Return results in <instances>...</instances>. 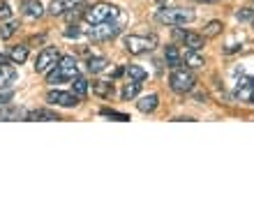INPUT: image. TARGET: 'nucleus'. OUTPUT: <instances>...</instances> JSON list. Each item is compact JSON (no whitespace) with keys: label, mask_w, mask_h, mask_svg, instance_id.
Here are the masks:
<instances>
[{"label":"nucleus","mask_w":254,"mask_h":203,"mask_svg":"<svg viewBox=\"0 0 254 203\" xmlns=\"http://www.w3.org/2000/svg\"><path fill=\"white\" fill-rule=\"evenodd\" d=\"M125 72H127V76H129L132 81H143V79L148 76V72L143 67H139V65H129Z\"/></svg>","instance_id":"nucleus-24"},{"label":"nucleus","mask_w":254,"mask_h":203,"mask_svg":"<svg viewBox=\"0 0 254 203\" xmlns=\"http://www.w3.org/2000/svg\"><path fill=\"white\" fill-rule=\"evenodd\" d=\"M81 35V28H76V26H69L65 30V37H69V40H72V37H79Z\"/></svg>","instance_id":"nucleus-31"},{"label":"nucleus","mask_w":254,"mask_h":203,"mask_svg":"<svg viewBox=\"0 0 254 203\" xmlns=\"http://www.w3.org/2000/svg\"><path fill=\"white\" fill-rule=\"evenodd\" d=\"M196 2H220V0H196Z\"/></svg>","instance_id":"nucleus-33"},{"label":"nucleus","mask_w":254,"mask_h":203,"mask_svg":"<svg viewBox=\"0 0 254 203\" xmlns=\"http://www.w3.org/2000/svg\"><path fill=\"white\" fill-rule=\"evenodd\" d=\"M123 44H125V49L132 55H141L157 47V37L155 35H127L123 40Z\"/></svg>","instance_id":"nucleus-5"},{"label":"nucleus","mask_w":254,"mask_h":203,"mask_svg":"<svg viewBox=\"0 0 254 203\" xmlns=\"http://www.w3.org/2000/svg\"><path fill=\"white\" fill-rule=\"evenodd\" d=\"M220 33H222V23L220 21H210L206 26V30H203V37H217Z\"/></svg>","instance_id":"nucleus-26"},{"label":"nucleus","mask_w":254,"mask_h":203,"mask_svg":"<svg viewBox=\"0 0 254 203\" xmlns=\"http://www.w3.org/2000/svg\"><path fill=\"white\" fill-rule=\"evenodd\" d=\"M118 14H121V9H118L116 5L100 2V5L88 7L86 12H83V19H86L88 26H93V23H102V21H116L118 19Z\"/></svg>","instance_id":"nucleus-4"},{"label":"nucleus","mask_w":254,"mask_h":203,"mask_svg":"<svg viewBox=\"0 0 254 203\" xmlns=\"http://www.w3.org/2000/svg\"><path fill=\"white\" fill-rule=\"evenodd\" d=\"M183 62H185L190 69H199V67H203V65H206L203 55H201L199 51H192V49H188V51H185V55H183Z\"/></svg>","instance_id":"nucleus-15"},{"label":"nucleus","mask_w":254,"mask_h":203,"mask_svg":"<svg viewBox=\"0 0 254 203\" xmlns=\"http://www.w3.org/2000/svg\"><path fill=\"white\" fill-rule=\"evenodd\" d=\"M26 120H61V115L54 113V111H47V108H35V111H28Z\"/></svg>","instance_id":"nucleus-17"},{"label":"nucleus","mask_w":254,"mask_h":203,"mask_svg":"<svg viewBox=\"0 0 254 203\" xmlns=\"http://www.w3.org/2000/svg\"><path fill=\"white\" fill-rule=\"evenodd\" d=\"M169 86L174 93H192L194 86H196V74L192 69H185V67H174L171 69V76H169Z\"/></svg>","instance_id":"nucleus-3"},{"label":"nucleus","mask_w":254,"mask_h":203,"mask_svg":"<svg viewBox=\"0 0 254 203\" xmlns=\"http://www.w3.org/2000/svg\"><path fill=\"white\" fill-rule=\"evenodd\" d=\"M86 33L95 42H109L121 35V23H116V21H102V23H93L90 28H86Z\"/></svg>","instance_id":"nucleus-6"},{"label":"nucleus","mask_w":254,"mask_h":203,"mask_svg":"<svg viewBox=\"0 0 254 203\" xmlns=\"http://www.w3.org/2000/svg\"><path fill=\"white\" fill-rule=\"evenodd\" d=\"M102 115H104V118H111V120H121V122L129 120L127 113H118V111H111V108H102Z\"/></svg>","instance_id":"nucleus-27"},{"label":"nucleus","mask_w":254,"mask_h":203,"mask_svg":"<svg viewBox=\"0 0 254 203\" xmlns=\"http://www.w3.org/2000/svg\"><path fill=\"white\" fill-rule=\"evenodd\" d=\"M160 104V97L157 95H143L139 102H136V106H139L141 113H153L155 108Z\"/></svg>","instance_id":"nucleus-18"},{"label":"nucleus","mask_w":254,"mask_h":203,"mask_svg":"<svg viewBox=\"0 0 254 203\" xmlns=\"http://www.w3.org/2000/svg\"><path fill=\"white\" fill-rule=\"evenodd\" d=\"M139 93H141V81H129V83H125V86H123L121 97H123V100H134Z\"/></svg>","instance_id":"nucleus-21"},{"label":"nucleus","mask_w":254,"mask_h":203,"mask_svg":"<svg viewBox=\"0 0 254 203\" xmlns=\"http://www.w3.org/2000/svg\"><path fill=\"white\" fill-rule=\"evenodd\" d=\"M176 37H178L188 49H192V51H201L203 44H206V37H203V35H196V33H183V30H176Z\"/></svg>","instance_id":"nucleus-10"},{"label":"nucleus","mask_w":254,"mask_h":203,"mask_svg":"<svg viewBox=\"0 0 254 203\" xmlns=\"http://www.w3.org/2000/svg\"><path fill=\"white\" fill-rule=\"evenodd\" d=\"M155 21L162 26H185L194 21V9L190 7H164L155 12Z\"/></svg>","instance_id":"nucleus-1"},{"label":"nucleus","mask_w":254,"mask_h":203,"mask_svg":"<svg viewBox=\"0 0 254 203\" xmlns=\"http://www.w3.org/2000/svg\"><path fill=\"white\" fill-rule=\"evenodd\" d=\"M93 93L100 97H111L114 95V83L109 81H93Z\"/></svg>","instance_id":"nucleus-22"},{"label":"nucleus","mask_w":254,"mask_h":203,"mask_svg":"<svg viewBox=\"0 0 254 203\" xmlns=\"http://www.w3.org/2000/svg\"><path fill=\"white\" fill-rule=\"evenodd\" d=\"M164 60H167V65L171 69L181 67V65H183V53L178 51V47H174V44H171V47L164 49Z\"/></svg>","instance_id":"nucleus-14"},{"label":"nucleus","mask_w":254,"mask_h":203,"mask_svg":"<svg viewBox=\"0 0 254 203\" xmlns=\"http://www.w3.org/2000/svg\"><path fill=\"white\" fill-rule=\"evenodd\" d=\"M234 97L245 102V104H254V76H241L234 86Z\"/></svg>","instance_id":"nucleus-8"},{"label":"nucleus","mask_w":254,"mask_h":203,"mask_svg":"<svg viewBox=\"0 0 254 203\" xmlns=\"http://www.w3.org/2000/svg\"><path fill=\"white\" fill-rule=\"evenodd\" d=\"M47 102L51 106H63V108H74L79 104V95L74 93H65V90H49Z\"/></svg>","instance_id":"nucleus-9"},{"label":"nucleus","mask_w":254,"mask_h":203,"mask_svg":"<svg viewBox=\"0 0 254 203\" xmlns=\"http://www.w3.org/2000/svg\"><path fill=\"white\" fill-rule=\"evenodd\" d=\"M58 60H61V51L54 47H47L37 55V60H35V72H37V74H47Z\"/></svg>","instance_id":"nucleus-7"},{"label":"nucleus","mask_w":254,"mask_h":203,"mask_svg":"<svg viewBox=\"0 0 254 203\" xmlns=\"http://www.w3.org/2000/svg\"><path fill=\"white\" fill-rule=\"evenodd\" d=\"M72 90H74V95H79V97H86L88 95V81L83 79V76H74L72 79Z\"/></svg>","instance_id":"nucleus-23"},{"label":"nucleus","mask_w":254,"mask_h":203,"mask_svg":"<svg viewBox=\"0 0 254 203\" xmlns=\"http://www.w3.org/2000/svg\"><path fill=\"white\" fill-rule=\"evenodd\" d=\"M26 115H28V111H23V108L0 104V120H21V118H26Z\"/></svg>","instance_id":"nucleus-13"},{"label":"nucleus","mask_w":254,"mask_h":203,"mask_svg":"<svg viewBox=\"0 0 254 203\" xmlns=\"http://www.w3.org/2000/svg\"><path fill=\"white\" fill-rule=\"evenodd\" d=\"M14 81H16V69L7 62V65L0 67V88H9Z\"/></svg>","instance_id":"nucleus-16"},{"label":"nucleus","mask_w":254,"mask_h":203,"mask_svg":"<svg viewBox=\"0 0 254 203\" xmlns=\"http://www.w3.org/2000/svg\"><path fill=\"white\" fill-rule=\"evenodd\" d=\"M21 12L26 14L28 19H40L44 14V7H42L40 0H23L21 2Z\"/></svg>","instance_id":"nucleus-12"},{"label":"nucleus","mask_w":254,"mask_h":203,"mask_svg":"<svg viewBox=\"0 0 254 203\" xmlns=\"http://www.w3.org/2000/svg\"><path fill=\"white\" fill-rule=\"evenodd\" d=\"M12 16V7H9V2H0V21H5Z\"/></svg>","instance_id":"nucleus-28"},{"label":"nucleus","mask_w":254,"mask_h":203,"mask_svg":"<svg viewBox=\"0 0 254 203\" xmlns=\"http://www.w3.org/2000/svg\"><path fill=\"white\" fill-rule=\"evenodd\" d=\"M81 5H83V0H54V2L49 5V12L54 14V16H58V14H67L69 9L81 7Z\"/></svg>","instance_id":"nucleus-11"},{"label":"nucleus","mask_w":254,"mask_h":203,"mask_svg":"<svg viewBox=\"0 0 254 203\" xmlns=\"http://www.w3.org/2000/svg\"><path fill=\"white\" fill-rule=\"evenodd\" d=\"M109 65V60L104 55H93V58H88V72H93V74H100L104 72Z\"/></svg>","instance_id":"nucleus-20"},{"label":"nucleus","mask_w":254,"mask_h":203,"mask_svg":"<svg viewBox=\"0 0 254 203\" xmlns=\"http://www.w3.org/2000/svg\"><path fill=\"white\" fill-rule=\"evenodd\" d=\"M236 16H238L241 21H250V19H254V12H252V9H238V12H236Z\"/></svg>","instance_id":"nucleus-29"},{"label":"nucleus","mask_w":254,"mask_h":203,"mask_svg":"<svg viewBox=\"0 0 254 203\" xmlns=\"http://www.w3.org/2000/svg\"><path fill=\"white\" fill-rule=\"evenodd\" d=\"M76 74H79V67H76L74 55H65V58H61V60L47 72V83H54L56 86V83L72 81Z\"/></svg>","instance_id":"nucleus-2"},{"label":"nucleus","mask_w":254,"mask_h":203,"mask_svg":"<svg viewBox=\"0 0 254 203\" xmlns=\"http://www.w3.org/2000/svg\"><path fill=\"white\" fill-rule=\"evenodd\" d=\"M7 58H9V62H14V65H21V62L28 60V47L26 44H19V47H14L9 53H7Z\"/></svg>","instance_id":"nucleus-19"},{"label":"nucleus","mask_w":254,"mask_h":203,"mask_svg":"<svg viewBox=\"0 0 254 203\" xmlns=\"http://www.w3.org/2000/svg\"><path fill=\"white\" fill-rule=\"evenodd\" d=\"M16 28H19L16 21H7L5 26H0V37H2V40H9V37L16 33Z\"/></svg>","instance_id":"nucleus-25"},{"label":"nucleus","mask_w":254,"mask_h":203,"mask_svg":"<svg viewBox=\"0 0 254 203\" xmlns=\"http://www.w3.org/2000/svg\"><path fill=\"white\" fill-rule=\"evenodd\" d=\"M14 97L12 90H5V88H0V104H7V102Z\"/></svg>","instance_id":"nucleus-30"},{"label":"nucleus","mask_w":254,"mask_h":203,"mask_svg":"<svg viewBox=\"0 0 254 203\" xmlns=\"http://www.w3.org/2000/svg\"><path fill=\"white\" fill-rule=\"evenodd\" d=\"M157 2H169V0H157Z\"/></svg>","instance_id":"nucleus-34"},{"label":"nucleus","mask_w":254,"mask_h":203,"mask_svg":"<svg viewBox=\"0 0 254 203\" xmlns=\"http://www.w3.org/2000/svg\"><path fill=\"white\" fill-rule=\"evenodd\" d=\"M7 62H9V58H7V55H2V53H0V67H2V65H7Z\"/></svg>","instance_id":"nucleus-32"}]
</instances>
